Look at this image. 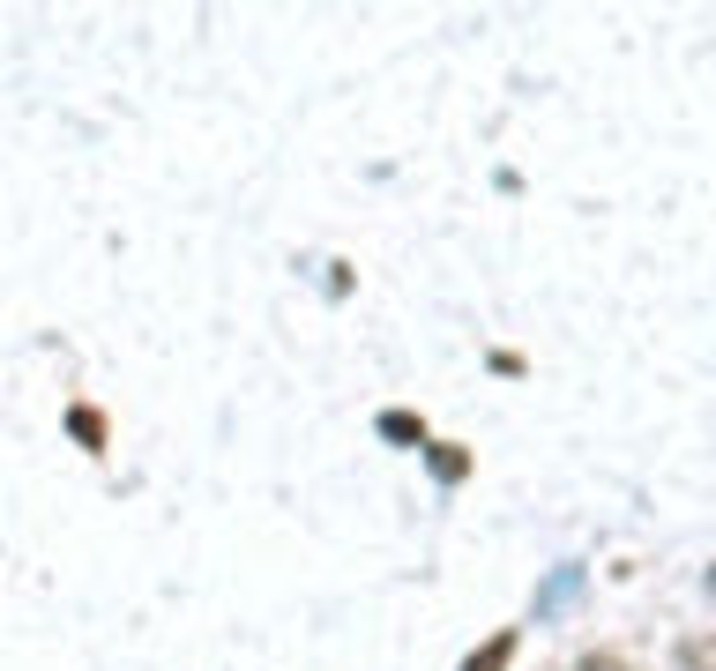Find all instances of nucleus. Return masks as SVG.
Returning <instances> with one entry per match:
<instances>
[{
	"label": "nucleus",
	"mask_w": 716,
	"mask_h": 671,
	"mask_svg": "<svg viewBox=\"0 0 716 671\" xmlns=\"http://www.w3.org/2000/svg\"><path fill=\"white\" fill-rule=\"evenodd\" d=\"M507 657H515V634H493V649H478L463 671H507Z\"/></svg>",
	"instance_id": "2"
},
{
	"label": "nucleus",
	"mask_w": 716,
	"mask_h": 671,
	"mask_svg": "<svg viewBox=\"0 0 716 671\" xmlns=\"http://www.w3.org/2000/svg\"><path fill=\"white\" fill-rule=\"evenodd\" d=\"M68 425H75V440H90V448L105 440V425H97V411H75V419H68Z\"/></svg>",
	"instance_id": "5"
},
{
	"label": "nucleus",
	"mask_w": 716,
	"mask_h": 671,
	"mask_svg": "<svg viewBox=\"0 0 716 671\" xmlns=\"http://www.w3.org/2000/svg\"><path fill=\"white\" fill-rule=\"evenodd\" d=\"M433 470H441V478L456 485V478H463V470H470V456H463V448H433Z\"/></svg>",
	"instance_id": "3"
},
{
	"label": "nucleus",
	"mask_w": 716,
	"mask_h": 671,
	"mask_svg": "<svg viewBox=\"0 0 716 671\" xmlns=\"http://www.w3.org/2000/svg\"><path fill=\"white\" fill-rule=\"evenodd\" d=\"M380 433H388V440H419V419H411V411H388Z\"/></svg>",
	"instance_id": "4"
},
{
	"label": "nucleus",
	"mask_w": 716,
	"mask_h": 671,
	"mask_svg": "<svg viewBox=\"0 0 716 671\" xmlns=\"http://www.w3.org/2000/svg\"><path fill=\"white\" fill-rule=\"evenodd\" d=\"M575 589H583V567H560V575L545 582V597H538V612H560V604H567Z\"/></svg>",
	"instance_id": "1"
}]
</instances>
